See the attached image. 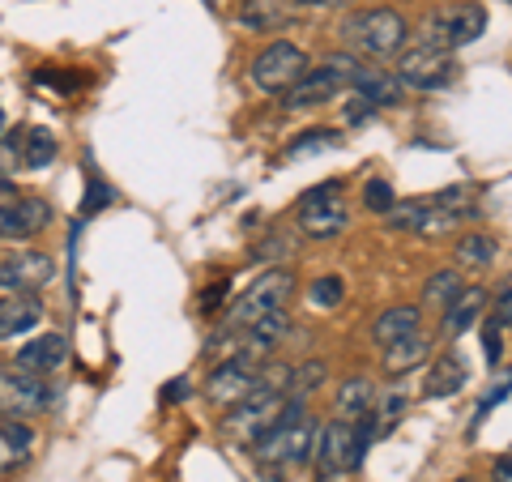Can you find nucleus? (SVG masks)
<instances>
[{
	"label": "nucleus",
	"instance_id": "nucleus-2",
	"mask_svg": "<svg viewBox=\"0 0 512 482\" xmlns=\"http://www.w3.org/2000/svg\"><path fill=\"white\" fill-rule=\"evenodd\" d=\"M478 210L461 201V192H436V197H419V201H397L389 214L393 231H410V235H448L457 231L466 218H474Z\"/></svg>",
	"mask_w": 512,
	"mask_h": 482
},
{
	"label": "nucleus",
	"instance_id": "nucleus-15",
	"mask_svg": "<svg viewBox=\"0 0 512 482\" xmlns=\"http://www.w3.org/2000/svg\"><path fill=\"white\" fill-rule=\"evenodd\" d=\"M52 222V205L39 201V197H26V201H5L0 205V239H30L35 231H43Z\"/></svg>",
	"mask_w": 512,
	"mask_h": 482
},
{
	"label": "nucleus",
	"instance_id": "nucleus-16",
	"mask_svg": "<svg viewBox=\"0 0 512 482\" xmlns=\"http://www.w3.org/2000/svg\"><path fill=\"white\" fill-rule=\"evenodd\" d=\"M64 359H69V337L64 333H39L35 342H26L18 350V367H26V372H35V376H52L64 367Z\"/></svg>",
	"mask_w": 512,
	"mask_h": 482
},
{
	"label": "nucleus",
	"instance_id": "nucleus-34",
	"mask_svg": "<svg viewBox=\"0 0 512 482\" xmlns=\"http://www.w3.org/2000/svg\"><path fill=\"white\" fill-rule=\"evenodd\" d=\"M483 350H487V363H491V367L504 359V325H500L495 316L483 325Z\"/></svg>",
	"mask_w": 512,
	"mask_h": 482
},
{
	"label": "nucleus",
	"instance_id": "nucleus-9",
	"mask_svg": "<svg viewBox=\"0 0 512 482\" xmlns=\"http://www.w3.org/2000/svg\"><path fill=\"white\" fill-rule=\"evenodd\" d=\"M350 222V210H346V197H342V184L329 180L312 192L299 197V231L312 235V239H333L342 235Z\"/></svg>",
	"mask_w": 512,
	"mask_h": 482
},
{
	"label": "nucleus",
	"instance_id": "nucleus-1",
	"mask_svg": "<svg viewBox=\"0 0 512 482\" xmlns=\"http://www.w3.org/2000/svg\"><path fill=\"white\" fill-rule=\"evenodd\" d=\"M256 448V461L269 465V470H286V465H303L316 448V423L303 414V401L291 397L286 410L278 414V423L265 431L261 440L252 444Z\"/></svg>",
	"mask_w": 512,
	"mask_h": 482
},
{
	"label": "nucleus",
	"instance_id": "nucleus-41",
	"mask_svg": "<svg viewBox=\"0 0 512 482\" xmlns=\"http://www.w3.org/2000/svg\"><path fill=\"white\" fill-rule=\"evenodd\" d=\"M222 295H227V282H218V286H210V291L201 295V312H218V303H222Z\"/></svg>",
	"mask_w": 512,
	"mask_h": 482
},
{
	"label": "nucleus",
	"instance_id": "nucleus-12",
	"mask_svg": "<svg viewBox=\"0 0 512 482\" xmlns=\"http://www.w3.org/2000/svg\"><path fill=\"white\" fill-rule=\"evenodd\" d=\"M457 77V64L453 52H440V47H410L397 60V82L410 86V90H440Z\"/></svg>",
	"mask_w": 512,
	"mask_h": 482
},
{
	"label": "nucleus",
	"instance_id": "nucleus-42",
	"mask_svg": "<svg viewBox=\"0 0 512 482\" xmlns=\"http://www.w3.org/2000/svg\"><path fill=\"white\" fill-rule=\"evenodd\" d=\"M495 482H512V453H504L500 461H495V470H491Z\"/></svg>",
	"mask_w": 512,
	"mask_h": 482
},
{
	"label": "nucleus",
	"instance_id": "nucleus-31",
	"mask_svg": "<svg viewBox=\"0 0 512 482\" xmlns=\"http://www.w3.org/2000/svg\"><path fill=\"white\" fill-rule=\"evenodd\" d=\"M312 308H338L342 303V295H346V286H342V278L338 273H325V278H316L312 282Z\"/></svg>",
	"mask_w": 512,
	"mask_h": 482
},
{
	"label": "nucleus",
	"instance_id": "nucleus-13",
	"mask_svg": "<svg viewBox=\"0 0 512 482\" xmlns=\"http://www.w3.org/2000/svg\"><path fill=\"white\" fill-rule=\"evenodd\" d=\"M56 278V261L47 252H9L0 261V291L5 295H35Z\"/></svg>",
	"mask_w": 512,
	"mask_h": 482
},
{
	"label": "nucleus",
	"instance_id": "nucleus-26",
	"mask_svg": "<svg viewBox=\"0 0 512 482\" xmlns=\"http://www.w3.org/2000/svg\"><path fill=\"white\" fill-rule=\"evenodd\" d=\"M457 261L470 269H483L495 261V239L491 235H461L457 239Z\"/></svg>",
	"mask_w": 512,
	"mask_h": 482
},
{
	"label": "nucleus",
	"instance_id": "nucleus-38",
	"mask_svg": "<svg viewBox=\"0 0 512 482\" xmlns=\"http://www.w3.org/2000/svg\"><path fill=\"white\" fill-rule=\"evenodd\" d=\"M402 410H406V397H402V393H389V397H384V427H393L397 419H402Z\"/></svg>",
	"mask_w": 512,
	"mask_h": 482
},
{
	"label": "nucleus",
	"instance_id": "nucleus-6",
	"mask_svg": "<svg viewBox=\"0 0 512 482\" xmlns=\"http://www.w3.org/2000/svg\"><path fill=\"white\" fill-rule=\"evenodd\" d=\"M487 30V9L466 0V5H448L423 18L419 39L423 47H440V52H457V47H470L478 35Z\"/></svg>",
	"mask_w": 512,
	"mask_h": 482
},
{
	"label": "nucleus",
	"instance_id": "nucleus-5",
	"mask_svg": "<svg viewBox=\"0 0 512 482\" xmlns=\"http://www.w3.org/2000/svg\"><path fill=\"white\" fill-rule=\"evenodd\" d=\"M342 35L350 47H359L363 56H397V52H406V39H410V26L402 13H393V9H367V13H355L346 26H342Z\"/></svg>",
	"mask_w": 512,
	"mask_h": 482
},
{
	"label": "nucleus",
	"instance_id": "nucleus-46",
	"mask_svg": "<svg viewBox=\"0 0 512 482\" xmlns=\"http://www.w3.org/2000/svg\"><path fill=\"white\" fill-rule=\"evenodd\" d=\"M461 482H478V478H461Z\"/></svg>",
	"mask_w": 512,
	"mask_h": 482
},
{
	"label": "nucleus",
	"instance_id": "nucleus-30",
	"mask_svg": "<svg viewBox=\"0 0 512 482\" xmlns=\"http://www.w3.org/2000/svg\"><path fill=\"white\" fill-rule=\"evenodd\" d=\"M342 146V137L333 133V128H312V133H303V141H295L291 150V158H303V154H316V150H338Z\"/></svg>",
	"mask_w": 512,
	"mask_h": 482
},
{
	"label": "nucleus",
	"instance_id": "nucleus-21",
	"mask_svg": "<svg viewBox=\"0 0 512 482\" xmlns=\"http://www.w3.org/2000/svg\"><path fill=\"white\" fill-rule=\"evenodd\" d=\"M466 380H470V372H466V359L444 355V359H436V363L427 367L423 393H427V397H453V393L466 389Z\"/></svg>",
	"mask_w": 512,
	"mask_h": 482
},
{
	"label": "nucleus",
	"instance_id": "nucleus-10",
	"mask_svg": "<svg viewBox=\"0 0 512 482\" xmlns=\"http://www.w3.org/2000/svg\"><path fill=\"white\" fill-rule=\"evenodd\" d=\"M308 69H312V64H308V52H303V47H295V43H269L265 52L252 60L248 77H252L256 90H265V94H286Z\"/></svg>",
	"mask_w": 512,
	"mask_h": 482
},
{
	"label": "nucleus",
	"instance_id": "nucleus-37",
	"mask_svg": "<svg viewBox=\"0 0 512 482\" xmlns=\"http://www.w3.org/2000/svg\"><path fill=\"white\" fill-rule=\"evenodd\" d=\"M495 320H500L504 329H512V286H504V291L495 295Z\"/></svg>",
	"mask_w": 512,
	"mask_h": 482
},
{
	"label": "nucleus",
	"instance_id": "nucleus-17",
	"mask_svg": "<svg viewBox=\"0 0 512 482\" xmlns=\"http://www.w3.org/2000/svg\"><path fill=\"white\" fill-rule=\"evenodd\" d=\"M295 13H299L295 0H244V5H239V22L256 30V35H269V30L291 26Z\"/></svg>",
	"mask_w": 512,
	"mask_h": 482
},
{
	"label": "nucleus",
	"instance_id": "nucleus-44",
	"mask_svg": "<svg viewBox=\"0 0 512 482\" xmlns=\"http://www.w3.org/2000/svg\"><path fill=\"white\" fill-rule=\"evenodd\" d=\"M295 5H316V9H346L355 0H295Z\"/></svg>",
	"mask_w": 512,
	"mask_h": 482
},
{
	"label": "nucleus",
	"instance_id": "nucleus-3",
	"mask_svg": "<svg viewBox=\"0 0 512 482\" xmlns=\"http://www.w3.org/2000/svg\"><path fill=\"white\" fill-rule=\"evenodd\" d=\"M355 73H359V56L333 52L282 94V107L286 111H308V107H320V103H333L350 82H355Z\"/></svg>",
	"mask_w": 512,
	"mask_h": 482
},
{
	"label": "nucleus",
	"instance_id": "nucleus-33",
	"mask_svg": "<svg viewBox=\"0 0 512 482\" xmlns=\"http://www.w3.org/2000/svg\"><path fill=\"white\" fill-rule=\"evenodd\" d=\"M363 205H367L372 214H389L393 205H397L393 184H384V180H367V184H363Z\"/></svg>",
	"mask_w": 512,
	"mask_h": 482
},
{
	"label": "nucleus",
	"instance_id": "nucleus-20",
	"mask_svg": "<svg viewBox=\"0 0 512 482\" xmlns=\"http://www.w3.org/2000/svg\"><path fill=\"white\" fill-rule=\"evenodd\" d=\"M355 94H363L367 103H376V107H397L406 99V86L397 82L393 73H384V69H367V64H359V73H355Z\"/></svg>",
	"mask_w": 512,
	"mask_h": 482
},
{
	"label": "nucleus",
	"instance_id": "nucleus-32",
	"mask_svg": "<svg viewBox=\"0 0 512 482\" xmlns=\"http://www.w3.org/2000/svg\"><path fill=\"white\" fill-rule=\"evenodd\" d=\"M116 201V188L111 184H103L99 175H86V197H82V214L90 218V214H99V210H107V205Z\"/></svg>",
	"mask_w": 512,
	"mask_h": 482
},
{
	"label": "nucleus",
	"instance_id": "nucleus-27",
	"mask_svg": "<svg viewBox=\"0 0 512 482\" xmlns=\"http://www.w3.org/2000/svg\"><path fill=\"white\" fill-rule=\"evenodd\" d=\"M457 291H461V273L457 269H440V273H431V278H427L423 303H427V308H444V303L453 299Z\"/></svg>",
	"mask_w": 512,
	"mask_h": 482
},
{
	"label": "nucleus",
	"instance_id": "nucleus-19",
	"mask_svg": "<svg viewBox=\"0 0 512 482\" xmlns=\"http://www.w3.org/2000/svg\"><path fill=\"white\" fill-rule=\"evenodd\" d=\"M487 308V291L483 286H461V291L444 303V333L448 337H461L478 316Z\"/></svg>",
	"mask_w": 512,
	"mask_h": 482
},
{
	"label": "nucleus",
	"instance_id": "nucleus-18",
	"mask_svg": "<svg viewBox=\"0 0 512 482\" xmlns=\"http://www.w3.org/2000/svg\"><path fill=\"white\" fill-rule=\"evenodd\" d=\"M43 320V303L35 295H5L0 299V342L30 333Z\"/></svg>",
	"mask_w": 512,
	"mask_h": 482
},
{
	"label": "nucleus",
	"instance_id": "nucleus-39",
	"mask_svg": "<svg viewBox=\"0 0 512 482\" xmlns=\"http://www.w3.org/2000/svg\"><path fill=\"white\" fill-rule=\"evenodd\" d=\"M184 397H192V384H188V376L171 380L167 389H163V401H167V406H171V401H184Z\"/></svg>",
	"mask_w": 512,
	"mask_h": 482
},
{
	"label": "nucleus",
	"instance_id": "nucleus-23",
	"mask_svg": "<svg viewBox=\"0 0 512 482\" xmlns=\"http://www.w3.org/2000/svg\"><path fill=\"white\" fill-rule=\"evenodd\" d=\"M419 325H423V312H419V308H410V303H397V308H389V312H380V316H376L372 337H376L380 346H389V342H397V337L414 333Z\"/></svg>",
	"mask_w": 512,
	"mask_h": 482
},
{
	"label": "nucleus",
	"instance_id": "nucleus-43",
	"mask_svg": "<svg viewBox=\"0 0 512 482\" xmlns=\"http://www.w3.org/2000/svg\"><path fill=\"white\" fill-rule=\"evenodd\" d=\"M13 197H18V184H13L9 175L0 171V205H5V201H13Z\"/></svg>",
	"mask_w": 512,
	"mask_h": 482
},
{
	"label": "nucleus",
	"instance_id": "nucleus-7",
	"mask_svg": "<svg viewBox=\"0 0 512 482\" xmlns=\"http://www.w3.org/2000/svg\"><path fill=\"white\" fill-rule=\"evenodd\" d=\"M52 410V384L18 363L0 367V419H35Z\"/></svg>",
	"mask_w": 512,
	"mask_h": 482
},
{
	"label": "nucleus",
	"instance_id": "nucleus-36",
	"mask_svg": "<svg viewBox=\"0 0 512 482\" xmlns=\"http://www.w3.org/2000/svg\"><path fill=\"white\" fill-rule=\"evenodd\" d=\"M35 82H39V86H56V90H77V86H82V77H64V73H56V69H52V73L39 69Z\"/></svg>",
	"mask_w": 512,
	"mask_h": 482
},
{
	"label": "nucleus",
	"instance_id": "nucleus-40",
	"mask_svg": "<svg viewBox=\"0 0 512 482\" xmlns=\"http://www.w3.org/2000/svg\"><path fill=\"white\" fill-rule=\"evenodd\" d=\"M372 111H376V103H367V99H363V94H359V99H355V103H350V107H346V120H350V124H363L367 116H372Z\"/></svg>",
	"mask_w": 512,
	"mask_h": 482
},
{
	"label": "nucleus",
	"instance_id": "nucleus-8",
	"mask_svg": "<svg viewBox=\"0 0 512 482\" xmlns=\"http://www.w3.org/2000/svg\"><path fill=\"white\" fill-rule=\"evenodd\" d=\"M286 393H265V389H256V393H248L244 401H239V406H231L227 410V419H222V431H227V436L235 440V444H256L265 436L269 427L278 423V414L286 410Z\"/></svg>",
	"mask_w": 512,
	"mask_h": 482
},
{
	"label": "nucleus",
	"instance_id": "nucleus-45",
	"mask_svg": "<svg viewBox=\"0 0 512 482\" xmlns=\"http://www.w3.org/2000/svg\"><path fill=\"white\" fill-rule=\"evenodd\" d=\"M0 137H5V107H0Z\"/></svg>",
	"mask_w": 512,
	"mask_h": 482
},
{
	"label": "nucleus",
	"instance_id": "nucleus-25",
	"mask_svg": "<svg viewBox=\"0 0 512 482\" xmlns=\"http://www.w3.org/2000/svg\"><path fill=\"white\" fill-rule=\"evenodd\" d=\"M52 158H56L52 128H30V133L22 137V163L30 171H43V167H52Z\"/></svg>",
	"mask_w": 512,
	"mask_h": 482
},
{
	"label": "nucleus",
	"instance_id": "nucleus-22",
	"mask_svg": "<svg viewBox=\"0 0 512 482\" xmlns=\"http://www.w3.org/2000/svg\"><path fill=\"white\" fill-rule=\"evenodd\" d=\"M427 355H431V337H423L419 329H414V333H406V337H397V342L384 346V367H389L393 376H402V372H414Z\"/></svg>",
	"mask_w": 512,
	"mask_h": 482
},
{
	"label": "nucleus",
	"instance_id": "nucleus-14",
	"mask_svg": "<svg viewBox=\"0 0 512 482\" xmlns=\"http://www.w3.org/2000/svg\"><path fill=\"white\" fill-rule=\"evenodd\" d=\"M316 461H320V478H338L346 470H355L359 457H355V427L350 419H333L316 431Z\"/></svg>",
	"mask_w": 512,
	"mask_h": 482
},
{
	"label": "nucleus",
	"instance_id": "nucleus-24",
	"mask_svg": "<svg viewBox=\"0 0 512 482\" xmlns=\"http://www.w3.org/2000/svg\"><path fill=\"white\" fill-rule=\"evenodd\" d=\"M372 401H376V389H372V380H367V376L342 380V389H338L342 419H363V414H372Z\"/></svg>",
	"mask_w": 512,
	"mask_h": 482
},
{
	"label": "nucleus",
	"instance_id": "nucleus-29",
	"mask_svg": "<svg viewBox=\"0 0 512 482\" xmlns=\"http://www.w3.org/2000/svg\"><path fill=\"white\" fill-rule=\"evenodd\" d=\"M0 440H5L9 453L26 457V453H30V444H35V431H30L26 419H5V423H0Z\"/></svg>",
	"mask_w": 512,
	"mask_h": 482
},
{
	"label": "nucleus",
	"instance_id": "nucleus-11",
	"mask_svg": "<svg viewBox=\"0 0 512 482\" xmlns=\"http://www.w3.org/2000/svg\"><path fill=\"white\" fill-rule=\"evenodd\" d=\"M261 367H265V359H256V355L222 359L214 372L205 376V397H210L214 406H222V410L239 406L248 393H256V384H261Z\"/></svg>",
	"mask_w": 512,
	"mask_h": 482
},
{
	"label": "nucleus",
	"instance_id": "nucleus-4",
	"mask_svg": "<svg viewBox=\"0 0 512 482\" xmlns=\"http://www.w3.org/2000/svg\"><path fill=\"white\" fill-rule=\"evenodd\" d=\"M291 295H295V273L291 269H265V273H256V282L231 303L227 329H252L256 320H265V316H274V312H286Z\"/></svg>",
	"mask_w": 512,
	"mask_h": 482
},
{
	"label": "nucleus",
	"instance_id": "nucleus-28",
	"mask_svg": "<svg viewBox=\"0 0 512 482\" xmlns=\"http://www.w3.org/2000/svg\"><path fill=\"white\" fill-rule=\"evenodd\" d=\"M325 376H329V372H325V363H303V367H295V372H291V384H286V397L308 401V393H312Z\"/></svg>",
	"mask_w": 512,
	"mask_h": 482
},
{
	"label": "nucleus",
	"instance_id": "nucleus-35",
	"mask_svg": "<svg viewBox=\"0 0 512 482\" xmlns=\"http://www.w3.org/2000/svg\"><path fill=\"white\" fill-rule=\"evenodd\" d=\"M508 393H512V372H508V376H504L500 384H495V389H491V393H487L483 401H478V414H474V427H478V423H483V419H487V414H491L495 406H500V401H504Z\"/></svg>",
	"mask_w": 512,
	"mask_h": 482
}]
</instances>
